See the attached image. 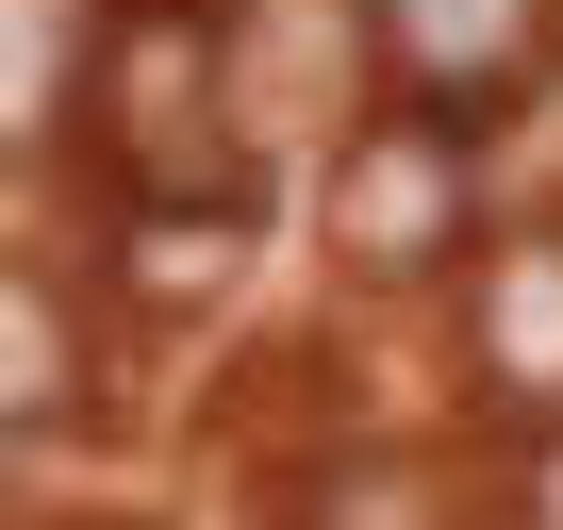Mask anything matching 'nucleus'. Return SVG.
Masks as SVG:
<instances>
[{"label":"nucleus","instance_id":"1","mask_svg":"<svg viewBox=\"0 0 563 530\" xmlns=\"http://www.w3.org/2000/svg\"><path fill=\"white\" fill-rule=\"evenodd\" d=\"M530 18H547V0H398V51H415L431 84H481V67L530 51Z\"/></svg>","mask_w":563,"mask_h":530},{"label":"nucleus","instance_id":"2","mask_svg":"<svg viewBox=\"0 0 563 530\" xmlns=\"http://www.w3.org/2000/svg\"><path fill=\"white\" fill-rule=\"evenodd\" d=\"M349 216H365L382 249H415V232H431V150H382V166L349 183Z\"/></svg>","mask_w":563,"mask_h":530},{"label":"nucleus","instance_id":"3","mask_svg":"<svg viewBox=\"0 0 563 530\" xmlns=\"http://www.w3.org/2000/svg\"><path fill=\"white\" fill-rule=\"evenodd\" d=\"M0 349H18V415L67 398V349H51V299H34V283H18V332H0Z\"/></svg>","mask_w":563,"mask_h":530},{"label":"nucleus","instance_id":"4","mask_svg":"<svg viewBox=\"0 0 563 530\" xmlns=\"http://www.w3.org/2000/svg\"><path fill=\"white\" fill-rule=\"evenodd\" d=\"M51 51H67V0H18V100H51Z\"/></svg>","mask_w":563,"mask_h":530},{"label":"nucleus","instance_id":"5","mask_svg":"<svg viewBox=\"0 0 563 530\" xmlns=\"http://www.w3.org/2000/svg\"><path fill=\"white\" fill-rule=\"evenodd\" d=\"M547 530H563V464H547Z\"/></svg>","mask_w":563,"mask_h":530}]
</instances>
